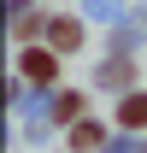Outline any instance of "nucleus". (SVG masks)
Returning <instances> with one entry per match:
<instances>
[{
    "label": "nucleus",
    "mask_w": 147,
    "mask_h": 153,
    "mask_svg": "<svg viewBox=\"0 0 147 153\" xmlns=\"http://www.w3.org/2000/svg\"><path fill=\"white\" fill-rule=\"evenodd\" d=\"M47 36H53V47H59V53H71L76 41H82V24H71V18H59V24H47Z\"/></svg>",
    "instance_id": "nucleus-1"
},
{
    "label": "nucleus",
    "mask_w": 147,
    "mask_h": 153,
    "mask_svg": "<svg viewBox=\"0 0 147 153\" xmlns=\"http://www.w3.org/2000/svg\"><path fill=\"white\" fill-rule=\"evenodd\" d=\"M118 118H124L129 130H135V124H147V94H129V100H124V112H118Z\"/></svg>",
    "instance_id": "nucleus-2"
},
{
    "label": "nucleus",
    "mask_w": 147,
    "mask_h": 153,
    "mask_svg": "<svg viewBox=\"0 0 147 153\" xmlns=\"http://www.w3.org/2000/svg\"><path fill=\"white\" fill-rule=\"evenodd\" d=\"M24 71L36 76V82H47V76H53V53H30V59H24Z\"/></svg>",
    "instance_id": "nucleus-3"
},
{
    "label": "nucleus",
    "mask_w": 147,
    "mask_h": 153,
    "mask_svg": "<svg viewBox=\"0 0 147 153\" xmlns=\"http://www.w3.org/2000/svg\"><path fill=\"white\" fill-rule=\"evenodd\" d=\"M100 135H106L100 124H76V130H71V141H76V147H100Z\"/></svg>",
    "instance_id": "nucleus-4"
},
{
    "label": "nucleus",
    "mask_w": 147,
    "mask_h": 153,
    "mask_svg": "<svg viewBox=\"0 0 147 153\" xmlns=\"http://www.w3.org/2000/svg\"><path fill=\"white\" fill-rule=\"evenodd\" d=\"M124 76H129V65H124V59H112L106 71H100V82H124Z\"/></svg>",
    "instance_id": "nucleus-5"
}]
</instances>
